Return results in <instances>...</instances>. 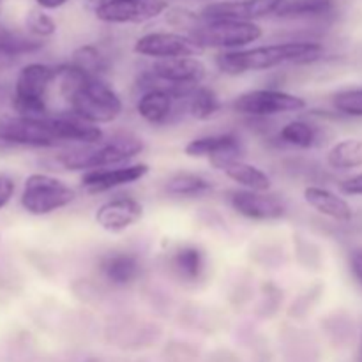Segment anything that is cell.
<instances>
[{
  "mask_svg": "<svg viewBox=\"0 0 362 362\" xmlns=\"http://www.w3.org/2000/svg\"><path fill=\"white\" fill-rule=\"evenodd\" d=\"M57 81L71 113L85 122L99 126L113 122L122 115V99L103 78L90 76L69 62L57 66Z\"/></svg>",
  "mask_w": 362,
  "mask_h": 362,
  "instance_id": "cell-1",
  "label": "cell"
},
{
  "mask_svg": "<svg viewBox=\"0 0 362 362\" xmlns=\"http://www.w3.org/2000/svg\"><path fill=\"white\" fill-rule=\"evenodd\" d=\"M0 141L35 148H49L60 145L49 122V117H45V119L21 115L0 117Z\"/></svg>",
  "mask_w": 362,
  "mask_h": 362,
  "instance_id": "cell-8",
  "label": "cell"
},
{
  "mask_svg": "<svg viewBox=\"0 0 362 362\" xmlns=\"http://www.w3.org/2000/svg\"><path fill=\"white\" fill-rule=\"evenodd\" d=\"M184 112L187 113V99L166 88H148L141 92L136 101V113L151 126H168Z\"/></svg>",
  "mask_w": 362,
  "mask_h": 362,
  "instance_id": "cell-12",
  "label": "cell"
},
{
  "mask_svg": "<svg viewBox=\"0 0 362 362\" xmlns=\"http://www.w3.org/2000/svg\"><path fill=\"white\" fill-rule=\"evenodd\" d=\"M99 274L112 286H129L140 278L141 264L129 251H113L99 262Z\"/></svg>",
  "mask_w": 362,
  "mask_h": 362,
  "instance_id": "cell-18",
  "label": "cell"
},
{
  "mask_svg": "<svg viewBox=\"0 0 362 362\" xmlns=\"http://www.w3.org/2000/svg\"><path fill=\"white\" fill-rule=\"evenodd\" d=\"M173 274L186 283L200 281L205 272V255L197 246H180L170 258Z\"/></svg>",
  "mask_w": 362,
  "mask_h": 362,
  "instance_id": "cell-21",
  "label": "cell"
},
{
  "mask_svg": "<svg viewBox=\"0 0 362 362\" xmlns=\"http://www.w3.org/2000/svg\"><path fill=\"white\" fill-rule=\"evenodd\" d=\"M225 175L243 189L258 191V193H269L272 187V180L267 173L258 166L250 165L246 161H237L225 170Z\"/></svg>",
  "mask_w": 362,
  "mask_h": 362,
  "instance_id": "cell-22",
  "label": "cell"
},
{
  "mask_svg": "<svg viewBox=\"0 0 362 362\" xmlns=\"http://www.w3.org/2000/svg\"><path fill=\"white\" fill-rule=\"evenodd\" d=\"M228 204L237 214L250 221H278L288 211L285 202L276 194L247 189L230 191Z\"/></svg>",
  "mask_w": 362,
  "mask_h": 362,
  "instance_id": "cell-13",
  "label": "cell"
},
{
  "mask_svg": "<svg viewBox=\"0 0 362 362\" xmlns=\"http://www.w3.org/2000/svg\"><path fill=\"white\" fill-rule=\"evenodd\" d=\"M14 191H16V184L6 173H0V209L6 207L14 197Z\"/></svg>",
  "mask_w": 362,
  "mask_h": 362,
  "instance_id": "cell-32",
  "label": "cell"
},
{
  "mask_svg": "<svg viewBox=\"0 0 362 362\" xmlns=\"http://www.w3.org/2000/svg\"><path fill=\"white\" fill-rule=\"evenodd\" d=\"M168 11L166 0H105L95 7V16L105 23H145Z\"/></svg>",
  "mask_w": 362,
  "mask_h": 362,
  "instance_id": "cell-11",
  "label": "cell"
},
{
  "mask_svg": "<svg viewBox=\"0 0 362 362\" xmlns=\"http://www.w3.org/2000/svg\"><path fill=\"white\" fill-rule=\"evenodd\" d=\"M264 35V28L255 21H202L197 28L189 34V37L197 42L200 48L225 49V52H235L244 46L253 45L255 41Z\"/></svg>",
  "mask_w": 362,
  "mask_h": 362,
  "instance_id": "cell-5",
  "label": "cell"
},
{
  "mask_svg": "<svg viewBox=\"0 0 362 362\" xmlns=\"http://www.w3.org/2000/svg\"><path fill=\"white\" fill-rule=\"evenodd\" d=\"M283 0H225V2L207 4L200 11L205 21H253L258 18L276 14Z\"/></svg>",
  "mask_w": 362,
  "mask_h": 362,
  "instance_id": "cell-14",
  "label": "cell"
},
{
  "mask_svg": "<svg viewBox=\"0 0 362 362\" xmlns=\"http://www.w3.org/2000/svg\"><path fill=\"white\" fill-rule=\"evenodd\" d=\"M141 138L131 133L115 134L112 140L101 141L99 145L90 147L73 148L57 156V163L62 168L71 172H92V170L115 168V166L127 165L131 159L136 158L144 151Z\"/></svg>",
  "mask_w": 362,
  "mask_h": 362,
  "instance_id": "cell-3",
  "label": "cell"
},
{
  "mask_svg": "<svg viewBox=\"0 0 362 362\" xmlns=\"http://www.w3.org/2000/svg\"><path fill=\"white\" fill-rule=\"evenodd\" d=\"M73 66H76L78 69H81L83 73L90 74V76L101 78L103 74L108 71V59L103 55L101 49L98 46L85 45L80 46L76 52L73 53V60H71Z\"/></svg>",
  "mask_w": 362,
  "mask_h": 362,
  "instance_id": "cell-28",
  "label": "cell"
},
{
  "mask_svg": "<svg viewBox=\"0 0 362 362\" xmlns=\"http://www.w3.org/2000/svg\"><path fill=\"white\" fill-rule=\"evenodd\" d=\"M325 48L313 41H290L276 45L257 46V48L221 52L214 62L223 74L240 76V74L267 71L283 64H311L324 57Z\"/></svg>",
  "mask_w": 362,
  "mask_h": 362,
  "instance_id": "cell-2",
  "label": "cell"
},
{
  "mask_svg": "<svg viewBox=\"0 0 362 362\" xmlns=\"http://www.w3.org/2000/svg\"><path fill=\"white\" fill-rule=\"evenodd\" d=\"M41 48L42 41L28 37H16V35L7 32V34L0 39V71L13 66L20 57L27 55V53H34Z\"/></svg>",
  "mask_w": 362,
  "mask_h": 362,
  "instance_id": "cell-27",
  "label": "cell"
},
{
  "mask_svg": "<svg viewBox=\"0 0 362 362\" xmlns=\"http://www.w3.org/2000/svg\"><path fill=\"white\" fill-rule=\"evenodd\" d=\"M212 182L207 177L194 172H177L165 182V191L172 197L193 198L209 193L212 189Z\"/></svg>",
  "mask_w": 362,
  "mask_h": 362,
  "instance_id": "cell-23",
  "label": "cell"
},
{
  "mask_svg": "<svg viewBox=\"0 0 362 362\" xmlns=\"http://www.w3.org/2000/svg\"><path fill=\"white\" fill-rule=\"evenodd\" d=\"M219 110H221V101L211 87L200 85L187 98V113L197 120L214 119Z\"/></svg>",
  "mask_w": 362,
  "mask_h": 362,
  "instance_id": "cell-26",
  "label": "cell"
},
{
  "mask_svg": "<svg viewBox=\"0 0 362 362\" xmlns=\"http://www.w3.org/2000/svg\"><path fill=\"white\" fill-rule=\"evenodd\" d=\"M184 154L193 159H207L212 168L225 172L230 165L243 161L244 147L232 133L209 134L191 140L184 147Z\"/></svg>",
  "mask_w": 362,
  "mask_h": 362,
  "instance_id": "cell-9",
  "label": "cell"
},
{
  "mask_svg": "<svg viewBox=\"0 0 362 362\" xmlns=\"http://www.w3.org/2000/svg\"><path fill=\"white\" fill-rule=\"evenodd\" d=\"M350 269H352V274L356 276L357 281L362 285V247H356L354 251H350Z\"/></svg>",
  "mask_w": 362,
  "mask_h": 362,
  "instance_id": "cell-34",
  "label": "cell"
},
{
  "mask_svg": "<svg viewBox=\"0 0 362 362\" xmlns=\"http://www.w3.org/2000/svg\"><path fill=\"white\" fill-rule=\"evenodd\" d=\"M334 9L332 0H283L276 11L278 18H320Z\"/></svg>",
  "mask_w": 362,
  "mask_h": 362,
  "instance_id": "cell-25",
  "label": "cell"
},
{
  "mask_svg": "<svg viewBox=\"0 0 362 362\" xmlns=\"http://www.w3.org/2000/svg\"><path fill=\"white\" fill-rule=\"evenodd\" d=\"M53 131L62 144H78L81 147L99 145L105 140V133L99 126L85 122L83 119L76 117L74 113H60V115L49 117Z\"/></svg>",
  "mask_w": 362,
  "mask_h": 362,
  "instance_id": "cell-17",
  "label": "cell"
},
{
  "mask_svg": "<svg viewBox=\"0 0 362 362\" xmlns=\"http://www.w3.org/2000/svg\"><path fill=\"white\" fill-rule=\"evenodd\" d=\"M279 141L296 148H320L329 141V133L325 127L308 120L297 119L285 124L279 129Z\"/></svg>",
  "mask_w": 362,
  "mask_h": 362,
  "instance_id": "cell-20",
  "label": "cell"
},
{
  "mask_svg": "<svg viewBox=\"0 0 362 362\" xmlns=\"http://www.w3.org/2000/svg\"><path fill=\"white\" fill-rule=\"evenodd\" d=\"M327 165L332 170H339V172L361 168L362 140H359V138H346V140L336 141L327 152Z\"/></svg>",
  "mask_w": 362,
  "mask_h": 362,
  "instance_id": "cell-24",
  "label": "cell"
},
{
  "mask_svg": "<svg viewBox=\"0 0 362 362\" xmlns=\"http://www.w3.org/2000/svg\"><path fill=\"white\" fill-rule=\"evenodd\" d=\"M25 27L35 37H49L57 30L55 20L42 11H30L25 18Z\"/></svg>",
  "mask_w": 362,
  "mask_h": 362,
  "instance_id": "cell-30",
  "label": "cell"
},
{
  "mask_svg": "<svg viewBox=\"0 0 362 362\" xmlns=\"http://www.w3.org/2000/svg\"><path fill=\"white\" fill-rule=\"evenodd\" d=\"M357 362H362V338L359 343V354H357Z\"/></svg>",
  "mask_w": 362,
  "mask_h": 362,
  "instance_id": "cell-36",
  "label": "cell"
},
{
  "mask_svg": "<svg viewBox=\"0 0 362 362\" xmlns=\"http://www.w3.org/2000/svg\"><path fill=\"white\" fill-rule=\"evenodd\" d=\"M35 2H37L41 9H59V7H62L69 0H35Z\"/></svg>",
  "mask_w": 362,
  "mask_h": 362,
  "instance_id": "cell-35",
  "label": "cell"
},
{
  "mask_svg": "<svg viewBox=\"0 0 362 362\" xmlns=\"http://www.w3.org/2000/svg\"><path fill=\"white\" fill-rule=\"evenodd\" d=\"M76 191L62 179L48 173H32L21 191V207L32 216H48L73 204Z\"/></svg>",
  "mask_w": 362,
  "mask_h": 362,
  "instance_id": "cell-6",
  "label": "cell"
},
{
  "mask_svg": "<svg viewBox=\"0 0 362 362\" xmlns=\"http://www.w3.org/2000/svg\"><path fill=\"white\" fill-rule=\"evenodd\" d=\"M308 106L306 99L279 88H255L237 95L233 112L250 119H269L285 113L303 112Z\"/></svg>",
  "mask_w": 362,
  "mask_h": 362,
  "instance_id": "cell-7",
  "label": "cell"
},
{
  "mask_svg": "<svg viewBox=\"0 0 362 362\" xmlns=\"http://www.w3.org/2000/svg\"><path fill=\"white\" fill-rule=\"evenodd\" d=\"M166 21H168L172 27L184 30V34L189 35L204 20H202L200 14L191 13V11L187 9H168V13H166Z\"/></svg>",
  "mask_w": 362,
  "mask_h": 362,
  "instance_id": "cell-31",
  "label": "cell"
},
{
  "mask_svg": "<svg viewBox=\"0 0 362 362\" xmlns=\"http://www.w3.org/2000/svg\"><path fill=\"white\" fill-rule=\"evenodd\" d=\"M334 113L343 117H362V87L345 88L332 95Z\"/></svg>",
  "mask_w": 362,
  "mask_h": 362,
  "instance_id": "cell-29",
  "label": "cell"
},
{
  "mask_svg": "<svg viewBox=\"0 0 362 362\" xmlns=\"http://www.w3.org/2000/svg\"><path fill=\"white\" fill-rule=\"evenodd\" d=\"M339 189L349 197H362V173H357V175H352L339 182Z\"/></svg>",
  "mask_w": 362,
  "mask_h": 362,
  "instance_id": "cell-33",
  "label": "cell"
},
{
  "mask_svg": "<svg viewBox=\"0 0 362 362\" xmlns=\"http://www.w3.org/2000/svg\"><path fill=\"white\" fill-rule=\"evenodd\" d=\"M134 53L147 59L166 60L179 57H198L204 48L197 45L187 34L177 32H151L136 39L133 46Z\"/></svg>",
  "mask_w": 362,
  "mask_h": 362,
  "instance_id": "cell-10",
  "label": "cell"
},
{
  "mask_svg": "<svg viewBox=\"0 0 362 362\" xmlns=\"http://www.w3.org/2000/svg\"><path fill=\"white\" fill-rule=\"evenodd\" d=\"M144 218V205L133 197H117L105 202L95 211V223L105 232L120 233Z\"/></svg>",
  "mask_w": 362,
  "mask_h": 362,
  "instance_id": "cell-16",
  "label": "cell"
},
{
  "mask_svg": "<svg viewBox=\"0 0 362 362\" xmlns=\"http://www.w3.org/2000/svg\"><path fill=\"white\" fill-rule=\"evenodd\" d=\"M151 172L147 163H134V165L115 166V168H103L85 172L80 179V186L88 194H101L127 184L138 182L145 179Z\"/></svg>",
  "mask_w": 362,
  "mask_h": 362,
  "instance_id": "cell-15",
  "label": "cell"
},
{
  "mask_svg": "<svg viewBox=\"0 0 362 362\" xmlns=\"http://www.w3.org/2000/svg\"><path fill=\"white\" fill-rule=\"evenodd\" d=\"M303 197L304 202H306L311 209L320 212L325 218L334 219V221L339 223H346L354 218V211L352 207H350L349 202L343 197H339V194L329 191L327 187L308 186L304 187Z\"/></svg>",
  "mask_w": 362,
  "mask_h": 362,
  "instance_id": "cell-19",
  "label": "cell"
},
{
  "mask_svg": "<svg viewBox=\"0 0 362 362\" xmlns=\"http://www.w3.org/2000/svg\"><path fill=\"white\" fill-rule=\"evenodd\" d=\"M57 81V66L34 62L21 67L14 83L13 110L16 115L45 119L48 115L46 94L49 85Z\"/></svg>",
  "mask_w": 362,
  "mask_h": 362,
  "instance_id": "cell-4",
  "label": "cell"
}]
</instances>
